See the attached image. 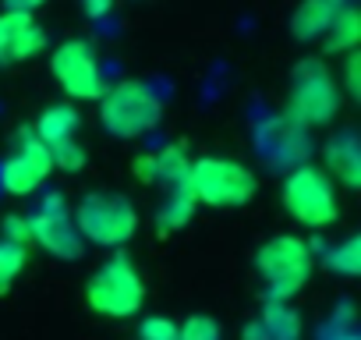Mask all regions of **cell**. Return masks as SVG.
<instances>
[{
  "mask_svg": "<svg viewBox=\"0 0 361 340\" xmlns=\"http://www.w3.org/2000/svg\"><path fill=\"white\" fill-rule=\"evenodd\" d=\"M96 103H99L103 131L121 138V142L149 135L159 124V117H163V99L156 96V89L145 85V82H135V78L106 85V92Z\"/></svg>",
  "mask_w": 361,
  "mask_h": 340,
  "instance_id": "8992f818",
  "label": "cell"
},
{
  "mask_svg": "<svg viewBox=\"0 0 361 340\" xmlns=\"http://www.w3.org/2000/svg\"><path fill=\"white\" fill-rule=\"evenodd\" d=\"M78 128H82V114H78L71 103H50V107H43V114L36 117L32 135L54 152V149L75 142V138H78Z\"/></svg>",
  "mask_w": 361,
  "mask_h": 340,
  "instance_id": "2e32d148",
  "label": "cell"
},
{
  "mask_svg": "<svg viewBox=\"0 0 361 340\" xmlns=\"http://www.w3.org/2000/svg\"><path fill=\"white\" fill-rule=\"evenodd\" d=\"M50 156H54V170H61V174H78V170L85 166V145L78 138L61 145V149H54Z\"/></svg>",
  "mask_w": 361,
  "mask_h": 340,
  "instance_id": "603a6c76",
  "label": "cell"
},
{
  "mask_svg": "<svg viewBox=\"0 0 361 340\" xmlns=\"http://www.w3.org/2000/svg\"><path fill=\"white\" fill-rule=\"evenodd\" d=\"M138 340H177V322L170 315H145L138 322Z\"/></svg>",
  "mask_w": 361,
  "mask_h": 340,
  "instance_id": "cb8c5ba5",
  "label": "cell"
},
{
  "mask_svg": "<svg viewBox=\"0 0 361 340\" xmlns=\"http://www.w3.org/2000/svg\"><path fill=\"white\" fill-rule=\"evenodd\" d=\"M336 110H340V85H336L329 64L322 57H305L290 71L283 117H290L301 131H308V128L329 124L336 117Z\"/></svg>",
  "mask_w": 361,
  "mask_h": 340,
  "instance_id": "5b68a950",
  "label": "cell"
},
{
  "mask_svg": "<svg viewBox=\"0 0 361 340\" xmlns=\"http://www.w3.org/2000/svg\"><path fill=\"white\" fill-rule=\"evenodd\" d=\"M336 15V4H329V0H301V4L294 8L290 15V36L294 40H322L329 22Z\"/></svg>",
  "mask_w": 361,
  "mask_h": 340,
  "instance_id": "e0dca14e",
  "label": "cell"
},
{
  "mask_svg": "<svg viewBox=\"0 0 361 340\" xmlns=\"http://www.w3.org/2000/svg\"><path fill=\"white\" fill-rule=\"evenodd\" d=\"M82 4V11H85V18H92V22H99V18H106L110 11H114V4L117 0H78Z\"/></svg>",
  "mask_w": 361,
  "mask_h": 340,
  "instance_id": "4316f807",
  "label": "cell"
},
{
  "mask_svg": "<svg viewBox=\"0 0 361 340\" xmlns=\"http://www.w3.org/2000/svg\"><path fill=\"white\" fill-rule=\"evenodd\" d=\"M301 336H305L301 315L287 301H266L262 312L241 329V340H301Z\"/></svg>",
  "mask_w": 361,
  "mask_h": 340,
  "instance_id": "5bb4252c",
  "label": "cell"
},
{
  "mask_svg": "<svg viewBox=\"0 0 361 340\" xmlns=\"http://www.w3.org/2000/svg\"><path fill=\"white\" fill-rule=\"evenodd\" d=\"M195 213H199V202L192 199V192L185 185H180V188L166 192V202L156 213V231L159 234H177V231H185L192 224Z\"/></svg>",
  "mask_w": 361,
  "mask_h": 340,
  "instance_id": "d6986e66",
  "label": "cell"
},
{
  "mask_svg": "<svg viewBox=\"0 0 361 340\" xmlns=\"http://www.w3.org/2000/svg\"><path fill=\"white\" fill-rule=\"evenodd\" d=\"M47 0H4V11H25V15H36Z\"/></svg>",
  "mask_w": 361,
  "mask_h": 340,
  "instance_id": "f1b7e54d",
  "label": "cell"
},
{
  "mask_svg": "<svg viewBox=\"0 0 361 340\" xmlns=\"http://www.w3.org/2000/svg\"><path fill=\"white\" fill-rule=\"evenodd\" d=\"M47 29L36 15L0 11V64H25L47 50Z\"/></svg>",
  "mask_w": 361,
  "mask_h": 340,
  "instance_id": "8fae6325",
  "label": "cell"
},
{
  "mask_svg": "<svg viewBox=\"0 0 361 340\" xmlns=\"http://www.w3.org/2000/svg\"><path fill=\"white\" fill-rule=\"evenodd\" d=\"M322 340H361L357 336V329H354V319H350V312L343 308V315H336L333 322H329V329L322 333Z\"/></svg>",
  "mask_w": 361,
  "mask_h": 340,
  "instance_id": "484cf974",
  "label": "cell"
},
{
  "mask_svg": "<svg viewBox=\"0 0 361 340\" xmlns=\"http://www.w3.org/2000/svg\"><path fill=\"white\" fill-rule=\"evenodd\" d=\"M343 57H347V68H343V89H347L350 96H357V61H361V57H357V50H354V54H343Z\"/></svg>",
  "mask_w": 361,
  "mask_h": 340,
  "instance_id": "83f0119b",
  "label": "cell"
},
{
  "mask_svg": "<svg viewBox=\"0 0 361 340\" xmlns=\"http://www.w3.org/2000/svg\"><path fill=\"white\" fill-rule=\"evenodd\" d=\"M50 75L61 85V92L68 99H78V103H96L106 92L103 68L96 61V50L85 40H64L61 47H54Z\"/></svg>",
  "mask_w": 361,
  "mask_h": 340,
  "instance_id": "ba28073f",
  "label": "cell"
},
{
  "mask_svg": "<svg viewBox=\"0 0 361 340\" xmlns=\"http://www.w3.org/2000/svg\"><path fill=\"white\" fill-rule=\"evenodd\" d=\"M85 305L103 319H131L145 305V280L135 259L117 248L85 280Z\"/></svg>",
  "mask_w": 361,
  "mask_h": 340,
  "instance_id": "7a4b0ae2",
  "label": "cell"
},
{
  "mask_svg": "<svg viewBox=\"0 0 361 340\" xmlns=\"http://www.w3.org/2000/svg\"><path fill=\"white\" fill-rule=\"evenodd\" d=\"M0 238H8V241H15V245H22V248H32L29 220H25V217H18V213L4 217V224H0Z\"/></svg>",
  "mask_w": 361,
  "mask_h": 340,
  "instance_id": "d4e9b609",
  "label": "cell"
},
{
  "mask_svg": "<svg viewBox=\"0 0 361 340\" xmlns=\"http://www.w3.org/2000/svg\"><path fill=\"white\" fill-rule=\"evenodd\" d=\"M326 266H329L336 277L354 280V277L361 273V238H357V234H347L340 245H333L329 255H326Z\"/></svg>",
  "mask_w": 361,
  "mask_h": 340,
  "instance_id": "ffe728a7",
  "label": "cell"
},
{
  "mask_svg": "<svg viewBox=\"0 0 361 340\" xmlns=\"http://www.w3.org/2000/svg\"><path fill=\"white\" fill-rule=\"evenodd\" d=\"M177 340H224V329L213 315L195 312L185 322H177Z\"/></svg>",
  "mask_w": 361,
  "mask_h": 340,
  "instance_id": "7402d4cb",
  "label": "cell"
},
{
  "mask_svg": "<svg viewBox=\"0 0 361 340\" xmlns=\"http://www.w3.org/2000/svg\"><path fill=\"white\" fill-rule=\"evenodd\" d=\"M71 220L78 227V238L96 248H124L138 234V210L128 195L117 192H89L71 210Z\"/></svg>",
  "mask_w": 361,
  "mask_h": 340,
  "instance_id": "52a82bcc",
  "label": "cell"
},
{
  "mask_svg": "<svg viewBox=\"0 0 361 340\" xmlns=\"http://www.w3.org/2000/svg\"><path fill=\"white\" fill-rule=\"evenodd\" d=\"M357 43H361V15L343 4V8H336V15L322 36V47H326V54H354Z\"/></svg>",
  "mask_w": 361,
  "mask_h": 340,
  "instance_id": "ac0fdd59",
  "label": "cell"
},
{
  "mask_svg": "<svg viewBox=\"0 0 361 340\" xmlns=\"http://www.w3.org/2000/svg\"><path fill=\"white\" fill-rule=\"evenodd\" d=\"M315 269L312 245L301 234H273L255 248V273L266 287V301H294Z\"/></svg>",
  "mask_w": 361,
  "mask_h": 340,
  "instance_id": "6da1fadb",
  "label": "cell"
},
{
  "mask_svg": "<svg viewBox=\"0 0 361 340\" xmlns=\"http://www.w3.org/2000/svg\"><path fill=\"white\" fill-rule=\"evenodd\" d=\"M280 202L287 217L308 231H326L340 217L336 185L329 181L322 166H312V163H298L287 170V178L280 185Z\"/></svg>",
  "mask_w": 361,
  "mask_h": 340,
  "instance_id": "277c9868",
  "label": "cell"
},
{
  "mask_svg": "<svg viewBox=\"0 0 361 340\" xmlns=\"http://www.w3.org/2000/svg\"><path fill=\"white\" fill-rule=\"evenodd\" d=\"M25 220H29V231H32V248H43L61 262H75L85 252V241L78 238L71 210L61 202V195H47V202Z\"/></svg>",
  "mask_w": 361,
  "mask_h": 340,
  "instance_id": "9c48e42d",
  "label": "cell"
},
{
  "mask_svg": "<svg viewBox=\"0 0 361 340\" xmlns=\"http://www.w3.org/2000/svg\"><path fill=\"white\" fill-rule=\"evenodd\" d=\"M329 4H336V8H343V4H347V0H329Z\"/></svg>",
  "mask_w": 361,
  "mask_h": 340,
  "instance_id": "f546056e",
  "label": "cell"
},
{
  "mask_svg": "<svg viewBox=\"0 0 361 340\" xmlns=\"http://www.w3.org/2000/svg\"><path fill=\"white\" fill-rule=\"evenodd\" d=\"M259 149L269 163H280V166H298L305 163V152H308V142H305V131L290 121V117H276V121H266V128L259 131Z\"/></svg>",
  "mask_w": 361,
  "mask_h": 340,
  "instance_id": "4fadbf2b",
  "label": "cell"
},
{
  "mask_svg": "<svg viewBox=\"0 0 361 340\" xmlns=\"http://www.w3.org/2000/svg\"><path fill=\"white\" fill-rule=\"evenodd\" d=\"M54 174V156L50 149L32 135V128H25L18 135V152L0 166V185H4L8 195L15 199H25V195H36Z\"/></svg>",
  "mask_w": 361,
  "mask_h": 340,
  "instance_id": "30bf717a",
  "label": "cell"
},
{
  "mask_svg": "<svg viewBox=\"0 0 361 340\" xmlns=\"http://www.w3.org/2000/svg\"><path fill=\"white\" fill-rule=\"evenodd\" d=\"M322 159H326V174L333 185H343L347 192H354L361 185V145H357V135L343 131L336 138H329L322 145Z\"/></svg>",
  "mask_w": 361,
  "mask_h": 340,
  "instance_id": "9a60e30c",
  "label": "cell"
},
{
  "mask_svg": "<svg viewBox=\"0 0 361 340\" xmlns=\"http://www.w3.org/2000/svg\"><path fill=\"white\" fill-rule=\"evenodd\" d=\"M188 166H192V156H188V149L180 145V142H170V145H163V149H156V152H145V156H138V159L131 163V170H135L138 181H145V185H163L166 192H173V188L185 185Z\"/></svg>",
  "mask_w": 361,
  "mask_h": 340,
  "instance_id": "7c38bea8",
  "label": "cell"
},
{
  "mask_svg": "<svg viewBox=\"0 0 361 340\" xmlns=\"http://www.w3.org/2000/svg\"><path fill=\"white\" fill-rule=\"evenodd\" d=\"M185 188L192 192V199L199 206L238 210V206H248L255 199L259 178H255V170H248L241 159H231V156H199L188 166Z\"/></svg>",
  "mask_w": 361,
  "mask_h": 340,
  "instance_id": "3957f363",
  "label": "cell"
},
{
  "mask_svg": "<svg viewBox=\"0 0 361 340\" xmlns=\"http://www.w3.org/2000/svg\"><path fill=\"white\" fill-rule=\"evenodd\" d=\"M25 262H29V248L0 238V294H8L15 287V280L22 277Z\"/></svg>",
  "mask_w": 361,
  "mask_h": 340,
  "instance_id": "44dd1931",
  "label": "cell"
}]
</instances>
